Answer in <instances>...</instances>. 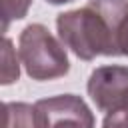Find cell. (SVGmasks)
<instances>
[{
  "label": "cell",
  "mask_w": 128,
  "mask_h": 128,
  "mask_svg": "<svg viewBox=\"0 0 128 128\" xmlns=\"http://www.w3.org/2000/svg\"><path fill=\"white\" fill-rule=\"evenodd\" d=\"M4 128H36L34 106H28L22 102H6L4 104Z\"/></svg>",
  "instance_id": "5b68a950"
},
{
  "label": "cell",
  "mask_w": 128,
  "mask_h": 128,
  "mask_svg": "<svg viewBox=\"0 0 128 128\" xmlns=\"http://www.w3.org/2000/svg\"><path fill=\"white\" fill-rule=\"evenodd\" d=\"M60 40L78 58L124 54L128 34V0H90L56 20Z\"/></svg>",
  "instance_id": "6da1fadb"
},
{
  "label": "cell",
  "mask_w": 128,
  "mask_h": 128,
  "mask_svg": "<svg viewBox=\"0 0 128 128\" xmlns=\"http://www.w3.org/2000/svg\"><path fill=\"white\" fill-rule=\"evenodd\" d=\"M12 56H16L14 50H12V44H10L8 38H4V68H2V84H10V82L18 80L20 70H18V62H16V58L12 60Z\"/></svg>",
  "instance_id": "52a82bcc"
},
{
  "label": "cell",
  "mask_w": 128,
  "mask_h": 128,
  "mask_svg": "<svg viewBox=\"0 0 128 128\" xmlns=\"http://www.w3.org/2000/svg\"><path fill=\"white\" fill-rule=\"evenodd\" d=\"M48 2H52V4H64V2H70V0H48Z\"/></svg>",
  "instance_id": "9c48e42d"
},
{
  "label": "cell",
  "mask_w": 128,
  "mask_h": 128,
  "mask_svg": "<svg viewBox=\"0 0 128 128\" xmlns=\"http://www.w3.org/2000/svg\"><path fill=\"white\" fill-rule=\"evenodd\" d=\"M124 54L128 56V34H126V42H124Z\"/></svg>",
  "instance_id": "30bf717a"
},
{
  "label": "cell",
  "mask_w": 128,
  "mask_h": 128,
  "mask_svg": "<svg viewBox=\"0 0 128 128\" xmlns=\"http://www.w3.org/2000/svg\"><path fill=\"white\" fill-rule=\"evenodd\" d=\"M18 56L34 80H52L68 72L64 46L42 24H30L22 30Z\"/></svg>",
  "instance_id": "7a4b0ae2"
},
{
  "label": "cell",
  "mask_w": 128,
  "mask_h": 128,
  "mask_svg": "<svg viewBox=\"0 0 128 128\" xmlns=\"http://www.w3.org/2000/svg\"><path fill=\"white\" fill-rule=\"evenodd\" d=\"M88 94L100 112L112 114L128 108V68L100 66L90 74Z\"/></svg>",
  "instance_id": "277c9868"
},
{
  "label": "cell",
  "mask_w": 128,
  "mask_h": 128,
  "mask_svg": "<svg viewBox=\"0 0 128 128\" xmlns=\"http://www.w3.org/2000/svg\"><path fill=\"white\" fill-rule=\"evenodd\" d=\"M102 128H128V108L106 114V118L102 122Z\"/></svg>",
  "instance_id": "ba28073f"
},
{
  "label": "cell",
  "mask_w": 128,
  "mask_h": 128,
  "mask_svg": "<svg viewBox=\"0 0 128 128\" xmlns=\"http://www.w3.org/2000/svg\"><path fill=\"white\" fill-rule=\"evenodd\" d=\"M36 128H94V116L82 98L62 94L34 104Z\"/></svg>",
  "instance_id": "3957f363"
},
{
  "label": "cell",
  "mask_w": 128,
  "mask_h": 128,
  "mask_svg": "<svg viewBox=\"0 0 128 128\" xmlns=\"http://www.w3.org/2000/svg\"><path fill=\"white\" fill-rule=\"evenodd\" d=\"M30 2L32 0H2V28H4V32L8 30V24L12 20L24 18Z\"/></svg>",
  "instance_id": "8992f818"
}]
</instances>
